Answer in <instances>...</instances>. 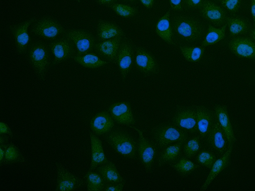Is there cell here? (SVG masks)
Listing matches in <instances>:
<instances>
[{"label":"cell","instance_id":"cell-36","mask_svg":"<svg viewBox=\"0 0 255 191\" xmlns=\"http://www.w3.org/2000/svg\"><path fill=\"white\" fill-rule=\"evenodd\" d=\"M109 7L117 14L124 18L133 17L137 13L136 8L128 5L115 3L109 5Z\"/></svg>","mask_w":255,"mask_h":191},{"label":"cell","instance_id":"cell-33","mask_svg":"<svg viewBox=\"0 0 255 191\" xmlns=\"http://www.w3.org/2000/svg\"><path fill=\"white\" fill-rule=\"evenodd\" d=\"M201 140L200 135L188 139L183 145V155L189 159L196 156L201 151Z\"/></svg>","mask_w":255,"mask_h":191},{"label":"cell","instance_id":"cell-47","mask_svg":"<svg viewBox=\"0 0 255 191\" xmlns=\"http://www.w3.org/2000/svg\"><path fill=\"white\" fill-rule=\"evenodd\" d=\"M9 140V138L6 136V135L1 134L0 135V145L6 144V143H8Z\"/></svg>","mask_w":255,"mask_h":191},{"label":"cell","instance_id":"cell-15","mask_svg":"<svg viewBox=\"0 0 255 191\" xmlns=\"http://www.w3.org/2000/svg\"><path fill=\"white\" fill-rule=\"evenodd\" d=\"M230 50L237 57L255 60V41L251 38L238 37L229 42Z\"/></svg>","mask_w":255,"mask_h":191},{"label":"cell","instance_id":"cell-25","mask_svg":"<svg viewBox=\"0 0 255 191\" xmlns=\"http://www.w3.org/2000/svg\"><path fill=\"white\" fill-rule=\"evenodd\" d=\"M97 31L98 40L101 42L125 35L123 30L116 24L103 20L98 22Z\"/></svg>","mask_w":255,"mask_h":191},{"label":"cell","instance_id":"cell-41","mask_svg":"<svg viewBox=\"0 0 255 191\" xmlns=\"http://www.w3.org/2000/svg\"><path fill=\"white\" fill-rule=\"evenodd\" d=\"M7 134L11 137L13 136V133L10 127L6 123L1 122L0 123V134Z\"/></svg>","mask_w":255,"mask_h":191},{"label":"cell","instance_id":"cell-2","mask_svg":"<svg viewBox=\"0 0 255 191\" xmlns=\"http://www.w3.org/2000/svg\"><path fill=\"white\" fill-rule=\"evenodd\" d=\"M105 139L119 154L128 158L136 157L138 143L128 133L122 130H115L107 134Z\"/></svg>","mask_w":255,"mask_h":191},{"label":"cell","instance_id":"cell-38","mask_svg":"<svg viewBox=\"0 0 255 191\" xmlns=\"http://www.w3.org/2000/svg\"><path fill=\"white\" fill-rule=\"evenodd\" d=\"M243 0H221L220 3L224 9L233 15L240 9Z\"/></svg>","mask_w":255,"mask_h":191},{"label":"cell","instance_id":"cell-44","mask_svg":"<svg viewBox=\"0 0 255 191\" xmlns=\"http://www.w3.org/2000/svg\"><path fill=\"white\" fill-rule=\"evenodd\" d=\"M140 1L147 9L152 7L155 2V0H140Z\"/></svg>","mask_w":255,"mask_h":191},{"label":"cell","instance_id":"cell-17","mask_svg":"<svg viewBox=\"0 0 255 191\" xmlns=\"http://www.w3.org/2000/svg\"><path fill=\"white\" fill-rule=\"evenodd\" d=\"M135 66L142 74L146 76L155 74L158 70L157 64L149 52L141 48L136 50Z\"/></svg>","mask_w":255,"mask_h":191},{"label":"cell","instance_id":"cell-22","mask_svg":"<svg viewBox=\"0 0 255 191\" xmlns=\"http://www.w3.org/2000/svg\"><path fill=\"white\" fill-rule=\"evenodd\" d=\"M214 114L215 118L227 135L229 145H234V143L237 141V139L228 115L227 106L225 105L215 106Z\"/></svg>","mask_w":255,"mask_h":191},{"label":"cell","instance_id":"cell-20","mask_svg":"<svg viewBox=\"0 0 255 191\" xmlns=\"http://www.w3.org/2000/svg\"><path fill=\"white\" fill-rule=\"evenodd\" d=\"M234 145H229L226 153L215 162L211 169V171L207 177L204 184L201 188V191H205L211 184L213 181L223 170L227 169L230 164V156L233 150Z\"/></svg>","mask_w":255,"mask_h":191},{"label":"cell","instance_id":"cell-48","mask_svg":"<svg viewBox=\"0 0 255 191\" xmlns=\"http://www.w3.org/2000/svg\"><path fill=\"white\" fill-rule=\"evenodd\" d=\"M249 34H250V38H251L252 39L254 40V41H255V27L254 28H252L250 30V31L249 32Z\"/></svg>","mask_w":255,"mask_h":191},{"label":"cell","instance_id":"cell-4","mask_svg":"<svg viewBox=\"0 0 255 191\" xmlns=\"http://www.w3.org/2000/svg\"><path fill=\"white\" fill-rule=\"evenodd\" d=\"M28 57L37 76L40 79L43 80L50 65L49 49L42 43H36L29 47Z\"/></svg>","mask_w":255,"mask_h":191},{"label":"cell","instance_id":"cell-13","mask_svg":"<svg viewBox=\"0 0 255 191\" xmlns=\"http://www.w3.org/2000/svg\"><path fill=\"white\" fill-rule=\"evenodd\" d=\"M133 51L131 43L125 41L121 44L117 54L115 62L119 69L123 81L126 79L132 68Z\"/></svg>","mask_w":255,"mask_h":191},{"label":"cell","instance_id":"cell-16","mask_svg":"<svg viewBox=\"0 0 255 191\" xmlns=\"http://www.w3.org/2000/svg\"><path fill=\"white\" fill-rule=\"evenodd\" d=\"M35 20V19H30L18 25L10 26L9 27L15 40L16 49L20 54L25 53L27 50L30 41L28 28Z\"/></svg>","mask_w":255,"mask_h":191},{"label":"cell","instance_id":"cell-34","mask_svg":"<svg viewBox=\"0 0 255 191\" xmlns=\"http://www.w3.org/2000/svg\"><path fill=\"white\" fill-rule=\"evenodd\" d=\"M181 52L185 60L190 62H196L200 61L205 52L204 47H180Z\"/></svg>","mask_w":255,"mask_h":191},{"label":"cell","instance_id":"cell-50","mask_svg":"<svg viewBox=\"0 0 255 191\" xmlns=\"http://www.w3.org/2000/svg\"><path fill=\"white\" fill-rule=\"evenodd\" d=\"M213 1H214L215 2H220L221 0H213Z\"/></svg>","mask_w":255,"mask_h":191},{"label":"cell","instance_id":"cell-43","mask_svg":"<svg viewBox=\"0 0 255 191\" xmlns=\"http://www.w3.org/2000/svg\"><path fill=\"white\" fill-rule=\"evenodd\" d=\"M10 145L6 144L0 145V165H3L6 150Z\"/></svg>","mask_w":255,"mask_h":191},{"label":"cell","instance_id":"cell-14","mask_svg":"<svg viewBox=\"0 0 255 191\" xmlns=\"http://www.w3.org/2000/svg\"><path fill=\"white\" fill-rule=\"evenodd\" d=\"M109 112L115 121L121 125L133 126L135 124L129 102H117L112 104L108 109Z\"/></svg>","mask_w":255,"mask_h":191},{"label":"cell","instance_id":"cell-31","mask_svg":"<svg viewBox=\"0 0 255 191\" xmlns=\"http://www.w3.org/2000/svg\"><path fill=\"white\" fill-rule=\"evenodd\" d=\"M227 26V23L220 28H217L209 25L206 37L202 43V46L205 47L207 46L213 45L224 39L226 37V31Z\"/></svg>","mask_w":255,"mask_h":191},{"label":"cell","instance_id":"cell-3","mask_svg":"<svg viewBox=\"0 0 255 191\" xmlns=\"http://www.w3.org/2000/svg\"><path fill=\"white\" fill-rule=\"evenodd\" d=\"M156 146L163 148L173 142L185 143L188 139V133L174 124H163L154 127L151 132Z\"/></svg>","mask_w":255,"mask_h":191},{"label":"cell","instance_id":"cell-18","mask_svg":"<svg viewBox=\"0 0 255 191\" xmlns=\"http://www.w3.org/2000/svg\"><path fill=\"white\" fill-rule=\"evenodd\" d=\"M115 122L109 111H101L92 118L90 127L96 135L107 134L113 130Z\"/></svg>","mask_w":255,"mask_h":191},{"label":"cell","instance_id":"cell-28","mask_svg":"<svg viewBox=\"0 0 255 191\" xmlns=\"http://www.w3.org/2000/svg\"><path fill=\"white\" fill-rule=\"evenodd\" d=\"M170 11L159 19L156 27L157 34L169 44H172V30L170 23Z\"/></svg>","mask_w":255,"mask_h":191},{"label":"cell","instance_id":"cell-1","mask_svg":"<svg viewBox=\"0 0 255 191\" xmlns=\"http://www.w3.org/2000/svg\"><path fill=\"white\" fill-rule=\"evenodd\" d=\"M172 32L187 42L201 39L206 33V29L199 20L186 15H178L172 21Z\"/></svg>","mask_w":255,"mask_h":191},{"label":"cell","instance_id":"cell-24","mask_svg":"<svg viewBox=\"0 0 255 191\" xmlns=\"http://www.w3.org/2000/svg\"><path fill=\"white\" fill-rule=\"evenodd\" d=\"M92 145V162L90 170L93 171L109 161L104 151L102 141L93 132H90Z\"/></svg>","mask_w":255,"mask_h":191},{"label":"cell","instance_id":"cell-35","mask_svg":"<svg viewBox=\"0 0 255 191\" xmlns=\"http://www.w3.org/2000/svg\"><path fill=\"white\" fill-rule=\"evenodd\" d=\"M25 162L26 159L19 149L13 143H11L6 150L3 165L25 163Z\"/></svg>","mask_w":255,"mask_h":191},{"label":"cell","instance_id":"cell-7","mask_svg":"<svg viewBox=\"0 0 255 191\" xmlns=\"http://www.w3.org/2000/svg\"><path fill=\"white\" fill-rule=\"evenodd\" d=\"M131 127L136 131L139 135L138 153L140 160L146 171L150 172L153 169L155 159L157 155V146L154 142L146 139L140 130L134 126Z\"/></svg>","mask_w":255,"mask_h":191},{"label":"cell","instance_id":"cell-11","mask_svg":"<svg viewBox=\"0 0 255 191\" xmlns=\"http://www.w3.org/2000/svg\"><path fill=\"white\" fill-rule=\"evenodd\" d=\"M57 185L55 191H75L84 186V181L69 172L60 162L57 163Z\"/></svg>","mask_w":255,"mask_h":191},{"label":"cell","instance_id":"cell-10","mask_svg":"<svg viewBox=\"0 0 255 191\" xmlns=\"http://www.w3.org/2000/svg\"><path fill=\"white\" fill-rule=\"evenodd\" d=\"M74 46L70 40L65 36L51 43L49 47L54 55L52 65L73 58L76 53Z\"/></svg>","mask_w":255,"mask_h":191},{"label":"cell","instance_id":"cell-23","mask_svg":"<svg viewBox=\"0 0 255 191\" xmlns=\"http://www.w3.org/2000/svg\"><path fill=\"white\" fill-rule=\"evenodd\" d=\"M183 142H176L175 144L167 146L163 148L157 157L158 166L170 164L176 162L182 156Z\"/></svg>","mask_w":255,"mask_h":191},{"label":"cell","instance_id":"cell-40","mask_svg":"<svg viewBox=\"0 0 255 191\" xmlns=\"http://www.w3.org/2000/svg\"><path fill=\"white\" fill-rule=\"evenodd\" d=\"M125 182L120 183H107L103 191H123Z\"/></svg>","mask_w":255,"mask_h":191},{"label":"cell","instance_id":"cell-5","mask_svg":"<svg viewBox=\"0 0 255 191\" xmlns=\"http://www.w3.org/2000/svg\"><path fill=\"white\" fill-rule=\"evenodd\" d=\"M64 35L70 40L76 47L77 56L91 53L94 49L95 39L89 32L80 29L66 30Z\"/></svg>","mask_w":255,"mask_h":191},{"label":"cell","instance_id":"cell-32","mask_svg":"<svg viewBox=\"0 0 255 191\" xmlns=\"http://www.w3.org/2000/svg\"><path fill=\"white\" fill-rule=\"evenodd\" d=\"M87 190L89 191H102L105 189L106 182L98 172L90 170L85 177Z\"/></svg>","mask_w":255,"mask_h":191},{"label":"cell","instance_id":"cell-49","mask_svg":"<svg viewBox=\"0 0 255 191\" xmlns=\"http://www.w3.org/2000/svg\"><path fill=\"white\" fill-rule=\"evenodd\" d=\"M125 1H127V2H133L135 1H136V0H125Z\"/></svg>","mask_w":255,"mask_h":191},{"label":"cell","instance_id":"cell-27","mask_svg":"<svg viewBox=\"0 0 255 191\" xmlns=\"http://www.w3.org/2000/svg\"><path fill=\"white\" fill-rule=\"evenodd\" d=\"M98 172L107 183H120L125 182L120 174L114 163L109 161L107 163L100 165Z\"/></svg>","mask_w":255,"mask_h":191},{"label":"cell","instance_id":"cell-9","mask_svg":"<svg viewBox=\"0 0 255 191\" xmlns=\"http://www.w3.org/2000/svg\"><path fill=\"white\" fill-rule=\"evenodd\" d=\"M65 31L60 23L49 17L37 21L32 28L35 35L49 40H55L59 35L65 33Z\"/></svg>","mask_w":255,"mask_h":191},{"label":"cell","instance_id":"cell-6","mask_svg":"<svg viewBox=\"0 0 255 191\" xmlns=\"http://www.w3.org/2000/svg\"><path fill=\"white\" fill-rule=\"evenodd\" d=\"M198 9L202 17L215 26H224L227 23L228 16L224 8L211 0H202Z\"/></svg>","mask_w":255,"mask_h":191},{"label":"cell","instance_id":"cell-42","mask_svg":"<svg viewBox=\"0 0 255 191\" xmlns=\"http://www.w3.org/2000/svg\"><path fill=\"white\" fill-rule=\"evenodd\" d=\"M171 9L174 11H181L182 0H170Z\"/></svg>","mask_w":255,"mask_h":191},{"label":"cell","instance_id":"cell-29","mask_svg":"<svg viewBox=\"0 0 255 191\" xmlns=\"http://www.w3.org/2000/svg\"><path fill=\"white\" fill-rule=\"evenodd\" d=\"M170 165L183 177H187L201 167L200 165L190 161L189 158L184 155L181 156L178 161Z\"/></svg>","mask_w":255,"mask_h":191},{"label":"cell","instance_id":"cell-12","mask_svg":"<svg viewBox=\"0 0 255 191\" xmlns=\"http://www.w3.org/2000/svg\"><path fill=\"white\" fill-rule=\"evenodd\" d=\"M205 139L210 147L219 155L224 154L228 148L227 135L216 118Z\"/></svg>","mask_w":255,"mask_h":191},{"label":"cell","instance_id":"cell-8","mask_svg":"<svg viewBox=\"0 0 255 191\" xmlns=\"http://www.w3.org/2000/svg\"><path fill=\"white\" fill-rule=\"evenodd\" d=\"M173 123L188 133L198 132L196 107L178 108L174 113Z\"/></svg>","mask_w":255,"mask_h":191},{"label":"cell","instance_id":"cell-30","mask_svg":"<svg viewBox=\"0 0 255 191\" xmlns=\"http://www.w3.org/2000/svg\"><path fill=\"white\" fill-rule=\"evenodd\" d=\"M74 60L86 68L96 69L107 65L108 62L102 60L97 54L89 53L82 56H74Z\"/></svg>","mask_w":255,"mask_h":191},{"label":"cell","instance_id":"cell-37","mask_svg":"<svg viewBox=\"0 0 255 191\" xmlns=\"http://www.w3.org/2000/svg\"><path fill=\"white\" fill-rule=\"evenodd\" d=\"M217 157L215 154L210 150H201L196 156V162L199 165L204 166L207 168L211 169Z\"/></svg>","mask_w":255,"mask_h":191},{"label":"cell","instance_id":"cell-21","mask_svg":"<svg viewBox=\"0 0 255 191\" xmlns=\"http://www.w3.org/2000/svg\"><path fill=\"white\" fill-rule=\"evenodd\" d=\"M198 130L202 139H205L215 121L212 111L203 106H196Z\"/></svg>","mask_w":255,"mask_h":191},{"label":"cell","instance_id":"cell-26","mask_svg":"<svg viewBox=\"0 0 255 191\" xmlns=\"http://www.w3.org/2000/svg\"><path fill=\"white\" fill-rule=\"evenodd\" d=\"M227 23L232 37L245 35L251 29L250 22L241 17H228Z\"/></svg>","mask_w":255,"mask_h":191},{"label":"cell","instance_id":"cell-46","mask_svg":"<svg viewBox=\"0 0 255 191\" xmlns=\"http://www.w3.org/2000/svg\"><path fill=\"white\" fill-rule=\"evenodd\" d=\"M251 13L253 18L254 25L255 26V0H251Z\"/></svg>","mask_w":255,"mask_h":191},{"label":"cell","instance_id":"cell-45","mask_svg":"<svg viewBox=\"0 0 255 191\" xmlns=\"http://www.w3.org/2000/svg\"><path fill=\"white\" fill-rule=\"evenodd\" d=\"M118 0H97V2L100 5H108L116 3Z\"/></svg>","mask_w":255,"mask_h":191},{"label":"cell","instance_id":"cell-39","mask_svg":"<svg viewBox=\"0 0 255 191\" xmlns=\"http://www.w3.org/2000/svg\"><path fill=\"white\" fill-rule=\"evenodd\" d=\"M202 0H182L183 9L194 10L198 9Z\"/></svg>","mask_w":255,"mask_h":191},{"label":"cell","instance_id":"cell-19","mask_svg":"<svg viewBox=\"0 0 255 191\" xmlns=\"http://www.w3.org/2000/svg\"><path fill=\"white\" fill-rule=\"evenodd\" d=\"M123 37L111 38L95 44L94 50L104 58L110 62H115L118 53Z\"/></svg>","mask_w":255,"mask_h":191}]
</instances>
